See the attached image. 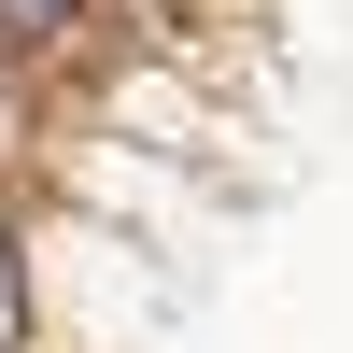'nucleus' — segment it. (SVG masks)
I'll use <instances>...</instances> for the list:
<instances>
[{
  "label": "nucleus",
  "instance_id": "f257e3e1",
  "mask_svg": "<svg viewBox=\"0 0 353 353\" xmlns=\"http://www.w3.org/2000/svg\"><path fill=\"white\" fill-rule=\"evenodd\" d=\"M57 14H71V0H0V28H57Z\"/></svg>",
  "mask_w": 353,
  "mask_h": 353
}]
</instances>
